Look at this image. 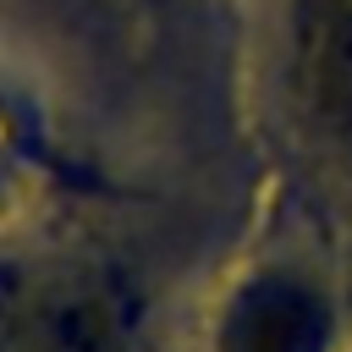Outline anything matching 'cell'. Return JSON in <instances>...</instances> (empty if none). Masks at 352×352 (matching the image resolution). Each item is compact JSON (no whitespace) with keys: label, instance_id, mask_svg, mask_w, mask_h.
<instances>
[{"label":"cell","instance_id":"cell-2","mask_svg":"<svg viewBox=\"0 0 352 352\" xmlns=\"http://www.w3.org/2000/svg\"><path fill=\"white\" fill-rule=\"evenodd\" d=\"M297 60L314 116L352 138V0L297 6Z\"/></svg>","mask_w":352,"mask_h":352},{"label":"cell","instance_id":"cell-1","mask_svg":"<svg viewBox=\"0 0 352 352\" xmlns=\"http://www.w3.org/2000/svg\"><path fill=\"white\" fill-rule=\"evenodd\" d=\"M11 352H132V314L110 280H55L22 297Z\"/></svg>","mask_w":352,"mask_h":352},{"label":"cell","instance_id":"cell-5","mask_svg":"<svg viewBox=\"0 0 352 352\" xmlns=\"http://www.w3.org/2000/svg\"><path fill=\"white\" fill-rule=\"evenodd\" d=\"M297 6H324V0H297Z\"/></svg>","mask_w":352,"mask_h":352},{"label":"cell","instance_id":"cell-3","mask_svg":"<svg viewBox=\"0 0 352 352\" xmlns=\"http://www.w3.org/2000/svg\"><path fill=\"white\" fill-rule=\"evenodd\" d=\"M324 314L292 280H253L226 319L220 352H319Z\"/></svg>","mask_w":352,"mask_h":352},{"label":"cell","instance_id":"cell-4","mask_svg":"<svg viewBox=\"0 0 352 352\" xmlns=\"http://www.w3.org/2000/svg\"><path fill=\"white\" fill-rule=\"evenodd\" d=\"M6 126H11V116H6V104H0V138H6Z\"/></svg>","mask_w":352,"mask_h":352}]
</instances>
